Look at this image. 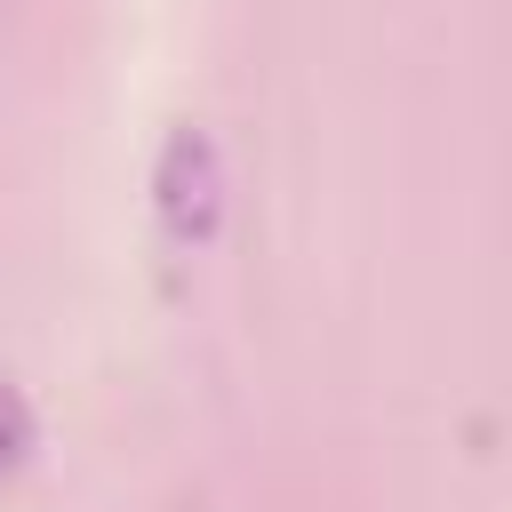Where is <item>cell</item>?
<instances>
[{
    "mask_svg": "<svg viewBox=\"0 0 512 512\" xmlns=\"http://www.w3.org/2000/svg\"><path fill=\"white\" fill-rule=\"evenodd\" d=\"M152 200H160V224L176 248L208 240L216 232V208H224V160H216V136L200 120H176L168 144H160V168H152Z\"/></svg>",
    "mask_w": 512,
    "mask_h": 512,
    "instance_id": "6da1fadb",
    "label": "cell"
},
{
    "mask_svg": "<svg viewBox=\"0 0 512 512\" xmlns=\"http://www.w3.org/2000/svg\"><path fill=\"white\" fill-rule=\"evenodd\" d=\"M24 448H32V408H24V392L0 376V480L24 464Z\"/></svg>",
    "mask_w": 512,
    "mask_h": 512,
    "instance_id": "7a4b0ae2",
    "label": "cell"
}]
</instances>
